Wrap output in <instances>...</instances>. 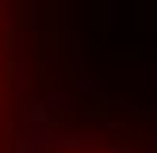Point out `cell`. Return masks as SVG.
I'll return each mask as SVG.
<instances>
[{
    "instance_id": "1",
    "label": "cell",
    "mask_w": 157,
    "mask_h": 153,
    "mask_svg": "<svg viewBox=\"0 0 157 153\" xmlns=\"http://www.w3.org/2000/svg\"><path fill=\"white\" fill-rule=\"evenodd\" d=\"M27 153H157V138L142 134L134 126H119V122H107V126H65L54 130L50 138L35 142Z\"/></svg>"
}]
</instances>
